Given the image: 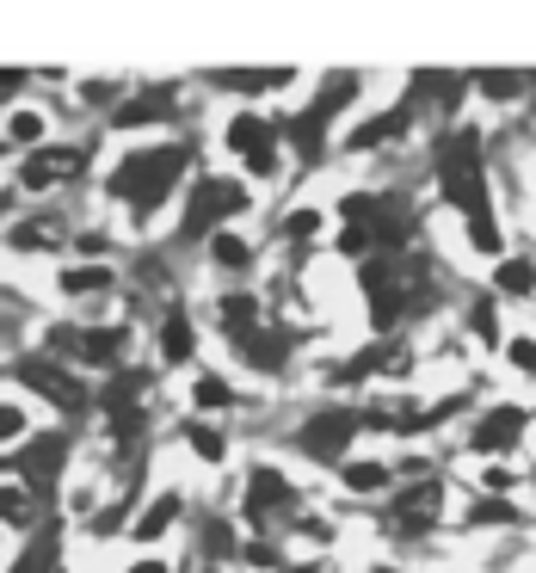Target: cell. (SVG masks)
<instances>
[{"label": "cell", "mask_w": 536, "mask_h": 573, "mask_svg": "<svg viewBox=\"0 0 536 573\" xmlns=\"http://www.w3.org/2000/svg\"><path fill=\"white\" fill-rule=\"evenodd\" d=\"M25 432V414H19L13 401H0V444H7V438H19Z\"/></svg>", "instance_id": "36"}, {"label": "cell", "mask_w": 536, "mask_h": 573, "mask_svg": "<svg viewBox=\"0 0 536 573\" xmlns=\"http://www.w3.org/2000/svg\"><path fill=\"white\" fill-rule=\"evenodd\" d=\"M123 346H130V327H81V351H74V358L93 370H118Z\"/></svg>", "instance_id": "13"}, {"label": "cell", "mask_w": 536, "mask_h": 573, "mask_svg": "<svg viewBox=\"0 0 536 573\" xmlns=\"http://www.w3.org/2000/svg\"><path fill=\"white\" fill-rule=\"evenodd\" d=\"M111 93H118V81H81V99L87 105H105Z\"/></svg>", "instance_id": "37"}, {"label": "cell", "mask_w": 536, "mask_h": 573, "mask_svg": "<svg viewBox=\"0 0 536 573\" xmlns=\"http://www.w3.org/2000/svg\"><path fill=\"white\" fill-rule=\"evenodd\" d=\"M414 309H426V296H419V290H407V284H395V290L370 296V327H377V333H395Z\"/></svg>", "instance_id": "14"}, {"label": "cell", "mask_w": 536, "mask_h": 573, "mask_svg": "<svg viewBox=\"0 0 536 573\" xmlns=\"http://www.w3.org/2000/svg\"><path fill=\"white\" fill-rule=\"evenodd\" d=\"M265 512H284V518H296V487L284 481V469H272V463H253V469H247V518L265 524Z\"/></svg>", "instance_id": "8"}, {"label": "cell", "mask_w": 536, "mask_h": 573, "mask_svg": "<svg viewBox=\"0 0 536 573\" xmlns=\"http://www.w3.org/2000/svg\"><path fill=\"white\" fill-rule=\"evenodd\" d=\"M0 160H7V142H0Z\"/></svg>", "instance_id": "41"}, {"label": "cell", "mask_w": 536, "mask_h": 573, "mask_svg": "<svg viewBox=\"0 0 536 573\" xmlns=\"http://www.w3.org/2000/svg\"><path fill=\"white\" fill-rule=\"evenodd\" d=\"M438 186H444V198L456 210H463L468 223V247L475 253H487V260H500V216H493V198H487V160H481V136H468V130H456V136L438 142Z\"/></svg>", "instance_id": "1"}, {"label": "cell", "mask_w": 536, "mask_h": 573, "mask_svg": "<svg viewBox=\"0 0 536 573\" xmlns=\"http://www.w3.org/2000/svg\"><path fill=\"white\" fill-rule=\"evenodd\" d=\"M74 247H81L87 260H105V247H111V235H81V241H74Z\"/></svg>", "instance_id": "38"}, {"label": "cell", "mask_w": 536, "mask_h": 573, "mask_svg": "<svg viewBox=\"0 0 536 573\" xmlns=\"http://www.w3.org/2000/svg\"><path fill=\"white\" fill-rule=\"evenodd\" d=\"M505 365L519 370V377H536V339H531V333L505 339Z\"/></svg>", "instance_id": "30"}, {"label": "cell", "mask_w": 536, "mask_h": 573, "mask_svg": "<svg viewBox=\"0 0 536 573\" xmlns=\"http://www.w3.org/2000/svg\"><path fill=\"white\" fill-rule=\"evenodd\" d=\"M389 512H395V530H401V537H419V530H432V518L444 512V487H438V481L401 487L395 500H389Z\"/></svg>", "instance_id": "10"}, {"label": "cell", "mask_w": 536, "mask_h": 573, "mask_svg": "<svg viewBox=\"0 0 536 573\" xmlns=\"http://www.w3.org/2000/svg\"><path fill=\"white\" fill-rule=\"evenodd\" d=\"M204 549H210V556H228V549H235V530H228L223 518H210V530H204Z\"/></svg>", "instance_id": "35"}, {"label": "cell", "mask_w": 536, "mask_h": 573, "mask_svg": "<svg viewBox=\"0 0 536 573\" xmlns=\"http://www.w3.org/2000/svg\"><path fill=\"white\" fill-rule=\"evenodd\" d=\"M241 561H247V568H284V556H277V549H272L265 537L241 542Z\"/></svg>", "instance_id": "34"}, {"label": "cell", "mask_w": 536, "mask_h": 573, "mask_svg": "<svg viewBox=\"0 0 536 573\" xmlns=\"http://www.w3.org/2000/svg\"><path fill=\"white\" fill-rule=\"evenodd\" d=\"M241 210H253L247 179H198L186 198V235H216V228H223L228 216H241Z\"/></svg>", "instance_id": "5"}, {"label": "cell", "mask_w": 536, "mask_h": 573, "mask_svg": "<svg viewBox=\"0 0 536 573\" xmlns=\"http://www.w3.org/2000/svg\"><path fill=\"white\" fill-rule=\"evenodd\" d=\"M364 432V414L346 407V401H327V407H314L302 426H296V451L314 456V463H346L352 438Z\"/></svg>", "instance_id": "4"}, {"label": "cell", "mask_w": 536, "mask_h": 573, "mask_svg": "<svg viewBox=\"0 0 536 573\" xmlns=\"http://www.w3.org/2000/svg\"><path fill=\"white\" fill-rule=\"evenodd\" d=\"M62 290H69V296H99V290H111V265H74V272H62Z\"/></svg>", "instance_id": "27"}, {"label": "cell", "mask_w": 536, "mask_h": 573, "mask_svg": "<svg viewBox=\"0 0 536 573\" xmlns=\"http://www.w3.org/2000/svg\"><path fill=\"white\" fill-rule=\"evenodd\" d=\"M290 573H333L327 561H309V568H290Z\"/></svg>", "instance_id": "40"}, {"label": "cell", "mask_w": 536, "mask_h": 573, "mask_svg": "<svg viewBox=\"0 0 536 573\" xmlns=\"http://www.w3.org/2000/svg\"><path fill=\"white\" fill-rule=\"evenodd\" d=\"M352 99H358V74H327V81H321V93H314V99L290 118V142H296V155H309V160L321 155V148H327L333 118H340V111H346Z\"/></svg>", "instance_id": "3"}, {"label": "cell", "mask_w": 536, "mask_h": 573, "mask_svg": "<svg viewBox=\"0 0 536 573\" xmlns=\"http://www.w3.org/2000/svg\"><path fill=\"white\" fill-rule=\"evenodd\" d=\"M186 444H191L198 463H223L228 456V438L216 432V426H204V419H186Z\"/></svg>", "instance_id": "25"}, {"label": "cell", "mask_w": 536, "mask_h": 573, "mask_svg": "<svg viewBox=\"0 0 536 573\" xmlns=\"http://www.w3.org/2000/svg\"><path fill=\"white\" fill-rule=\"evenodd\" d=\"M235 358L247 370H260V377H277V370L290 365V339L272 327H247V333H235Z\"/></svg>", "instance_id": "11"}, {"label": "cell", "mask_w": 536, "mask_h": 573, "mask_svg": "<svg viewBox=\"0 0 536 573\" xmlns=\"http://www.w3.org/2000/svg\"><path fill=\"white\" fill-rule=\"evenodd\" d=\"M414 93H438V111H456L463 105V93H468V74H438V69H426V74H414Z\"/></svg>", "instance_id": "21"}, {"label": "cell", "mask_w": 536, "mask_h": 573, "mask_svg": "<svg viewBox=\"0 0 536 573\" xmlns=\"http://www.w3.org/2000/svg\"><path fill=\"white\" fill-rule=\"evenodd\" d=\"M314 228H321V210H290V216H284V241H314Z\"/></svg>", "instance_id": "31"}, {"label": "cell", "mask_w": 536, "mask_h": 573, "mask_svg": "<svg viewBox=\"0 0 536 573\" xmlns=\"http://www.w3.org/2000/svg\"><path fill=\"white\" fill-rule=\"evenodd\" d=\"M512 487H519V475L505 469V463H487V469H481V493H493V500H505Z\"/></svg>", "instance_id": "32"}, {"label": "cell", "mask_w": 536, "mask_h": 573, "mask_svg": "<svg viewBox=\"0 0 536 573\" xmlns=\"http://www.w3.org/2000/svg\"><path fill=\"white\" fill-rule=\"evenodd\" d=\"M228 401H235V389H228L216 370H198V377H191V407H198V414H223Z\"/></svg>", "instance_id": "24"}, {"label": "cell", "mask_w": 536, "mask_h": 573, "mask_svg": "<svg viewBox=\"0 0 536 573\" xmlns=\"http://www.w3.org/2000/svg\"><path fill=\"white\" fill-rule=\"evenodd\" d=\"M468 87H481L493 105H512L524 93V74H500V69H487V74H468Z\"/></svg>", "instance_id": "26"}, {"label": "cell", "mask_w": 536, "mask_h": 573, "mask_svg": "<svg viewBox=\"0 0 536 573\" xmlns=\"http://www.w3.org/2000/svg\"><path fill=\"white\" fill-rule=\"evenodd\" d=\"M223 142L241 155V167L253 179H272L277 174V123L272 118H260V111H235L228 130H223Z\"/></svg>", "instance_id": "6"}, {"label": "cell", "mask_w": 536, "mask_h": 573, "mask_svg": "<svg viewBox=\"0 0 536 573\" xmlns=\"http://www.w3.org/2000/svg\"><path fill=\"white\" fill-rule=\"evenodd\" d=\"M524 426H531V407H487L481 419H475V432H468V451H481V456H505V451H519L524 444Z\"/></svg>", "instance_id": "7"}, {"label": "cell", "mask_w": 536, "mask_h": 573, "mask_svg": "<svg viewBox=\"0 0 536 573\" xmlns=\"http://www.w3.org/2000/svg\"><path fill=\"white\" fill-rule=\"evenodd\" d=\"M130 573H167V561H136Z\"/></svg>", "instance_id": "39"}, {"label": "cell", "mask_w": 536, "mask_h": 573, "mask_svg": "<svg viewBox=\"0 0 536 573\" xmlns=\"http://www.w3.org/2000/svg\"><path fill=\"white\" fill-rule=\"evenodd\" d=\"M216 321H223V333L235 339V333H247V327H265V309H260V296L228 290L223 302H216Z\"/></svg>", "instance_id": "18"}, {"label": "cell", "mask_w": 536, "mask_h": 573, "mask_svg": "<svg viewBox=\"0 0 536 573\" xmlns=\"http://www.w3.org/2000/svg\"><path fill=\"white\" fill-rule=\"evenodd\" d=\"M210 260L223 265V272H247V265H253V241L235 235V228H216V235H210Z\"/></svg>", "instance_id": "20"}, {"label": "cell", "mask_w": 536, "mask_h": 573, "mask_svg": "<svg viewBox=\"0 0 536 573\" xmlns=\"http://www.w3.org/2000/svg\"><path fill=\"white\" fill-rule=\"evenodd\" d=\"M333 247H340L346 260H370V247H377V241H370V228H340V241H333Z\"/></svg>", "instance_id": "33"}, {"label": "cell", "mask_w": 536, "mask_h": 573, "mask_svg": "<svg viewBox=\"0 0 536 573\" xmlns=\"http://www.w3.org/2000/svg\"><path fill=\"white\" fill-rule=\"evenodd\" d=\"M179 512H186V500H179V493H155V505H142L136 524H130V542H160L167 530H174Z\"/></svg>", "instance_id": "15"}, {"label": "cell", "mask_w": 536, "mask_h": 573, "mask_svg": "<svg viewBox=\"0 0 536 573\" xmlns=\"http://www.w3.org/2000/svg\"><path fill=\"white\" fill-rule=\"evenodd\" d=\"M468 524H519V505H512V500H493V493H481V500L468 505Z\"/></svg>", "instance_id": "28"}, {"label": "cell", "mask_w": 536, "mask_h": 573, "mask_svg": "<svg viewBox=\"0 0 536 573\" xmlns=\"http://www.w3.org/2000/svg\"><path fill=\"white\" fill-rule=\"evenodd\" d=\"M296 74L290 69H228V74H210V87H228V93H277L290 87Z\"/></svg>", "instance_id": "17"}, {"label": "cell", "mask_w": 536, "mask_h": 573, "mask_svg": "<svg viewBox=\"0 0 536 573\" xmlns=\"http://www.w3.org/2000/svg\"><path fill=\"white\" fill-rule=\"evenodd\" d=\"M160 118H174V99H167V93H136L130 105H118V111H111V123H118V130H142V123H160Z\"/></svg>", "instance_id": "19"}, {"label": "cell", "mask_w": 536, "mask_h": 573, "mask_svg": "<svg viewBox=\"0 0 536 573\" xmlns=\"http://www.w3.org/2000/svg\"><path fill=\"white\" fill-rule=\"evenodd\" d=\"M155 346H160V358H167V365H186V358H191V346H198V327H191L186 309H167V314H160Z\"/></svg>", "instance_id": "16"}, {"label": "cell", "mask_w": 536, "mask_h": 573, "mask_svg": "<svg viewBox=\"0 0 536 573\" xmlns=\"http://www.w3.org/2000/svg\"><path fill=\"white\" fill-rule=\"evenodd\" d=\"M186 167H191V148H186V142H167V148H136L118 174L105 179V191H111V198H123V204H136L142 216H148L155 204H167V198H174V186L186 179Z\"/></svg>", "instance_id": "2"}, {"label": "cell", "mask_w": 536, "mask_h": 573, "mask_svg": "<svg viewBox=\"0 0 536 573\" xmlns=\"http://www.w3.org/2000/svg\"><path fill=\"white\" fill-rule=\"evenodd\" d=\"M407 130H414V99H395L389 111L352 123V130H346V148H352V155H370V148H389V142H401Z\"/></svg>", "instance_id": "9"}, {"label": "cell", "mask_w": 536, "mask_h": 573, "mask_svg": "<svg viewBox=\"0 0 536 573\" xmlns=\"http://www.w3.org/2000/svg\"><path fill=\"white\" fill-rule=\"evenodd\" d=\"M536 296V253H500L493 260V302H531Z\"/></svg>", "instance_id": "12"}, {"label": "cell", "mask_w": 536, "mask_h": 573, "mask_svg": "<svg viewBox=\"0 0 536 573\" xmlns=\"http://www.w3.org/2000/svg\"><path fill=\"white\" fill-rule=\"evenodd\" d=\"M468 327L481 333V339H493V346H500V302H493V296H481V302L468 309Z\"/></svg>", "instance_id": "29"}, {"label": "cell", "mask_w": 536, "mask_h": 573, "mask_svg": "<svg viewBox=\"0 0 536 573\" xmlns=\"http://www.w3.org/2000/svg\"><path fill=\"white\" fill-rule=\"evenodd\" d=\"M340 481H346V493H382V487L395 481V469H389V463H364V456L352 463L346 456V463H340Z\"/></svg>", "instance_id": "22"}, {"label": "cell", "mask_w": 536, "mask_h": 573, "mask_svg": "<svg viewBox=\"0 0 536 573\" xmlns=\"http://www.w3.org/2000/svg\"><path fill=\"white\" fill-rule=\"evenodd\" d=\"M44 130H50V123H44V111H7V148H44Z\"/></svg>", "instance_id": "23"}]
</instances>
